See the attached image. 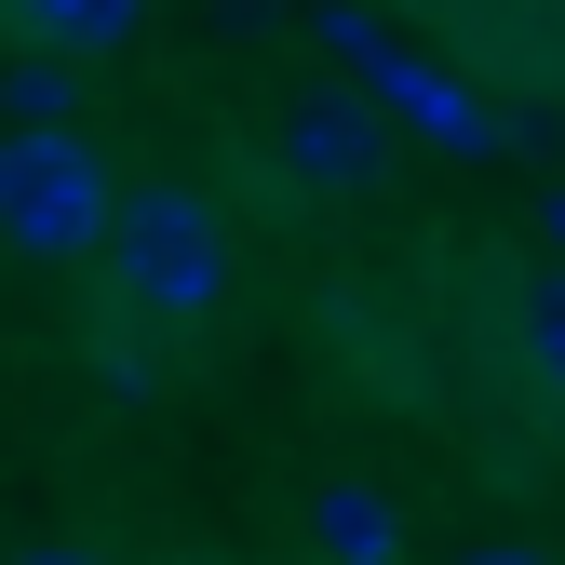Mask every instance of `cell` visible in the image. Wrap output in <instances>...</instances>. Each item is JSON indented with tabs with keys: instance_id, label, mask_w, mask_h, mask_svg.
<instances>
[{
	"instance_id": "cell-1",
	"label": "cell",
	"mask_w": 565,
	"mask_h": 565,
	"mask_svg": "<svg viewBox=\"0 0 565 565\" xmlns=\"http://www.w3.org/2000/svg\"><path fill=\"white\" fill-rule=\"evenodd\" d=\"M95 256H108V282H121L149 323H202V310L230 297V216H216L202 189H175V175L121 189V216H108Z\"/></svg>"
},
{
	"instance_id": "cell-8",
	"label": "cell",
	"mask_w": 565,
	"mask_h": 565,
	"mask_svg": "<svg viewBox=\"0 0 565 565\" xmlns=\"http://www.w3.org/2000/svg\"><path fill=\"white\" fill-rule=\"evenodd\" d=\"M525 377H539V391L565 404V269H552L539 297H525Z\"/></svg>"
},
{
	"instance_id": "cell-5",
	"label": "cell",
	"mask_w": 565,
	"mask_h": 565,
	"mask_svg": "<svg viewBox=\"0 0 565 565\" xmlns=\"http://www.w3.org/2000/svg\"><path fill=\"white\" fill-rule=\"evenodd\" d=\"M14 28H28L41 54L82 67V54H121L135 28H149V0H14Z\"/></svg>"
},
{
	"instance_id": "cell-3",
	"label": "cell",
	"mask_w": 565,
	"mask_h": 565,
	"mask_svg": "<svg viewBox=\"0 0 565 565\" xmlns=\"http://www.w3.org/2000/svg\"><path fill=\"white\" fill-rule=\"evenodd\" d=\"M269 162L297 175V189H323V202H364V189L391 175V121H377V95L310 82V95H282V121H269Z\"/></svg>"
},
{
	"instance_id": "cell-9",
	"label": "cell",
	"mask_w": 565,
	"mask_h": 565,
	"mask_svg": "<svg viewBox=\"0 0 565 565\" xmlns=\"http://www.w3.org/2000/svg\"><path fill=\"white\" fill-rule=\"evenodd\" d=\"M310 41H323V54H350V67H377V54H391V28L364 14V0H323V14H310Z\"/></svg>"
},
{
	"instance_id": "cell-10",
	"label": "cell",
	"mask_w": 565,
	"mask_h": 565,
	"mask_svg": "<svg viewBox=\"0 0 565 565\" xmlns=\"http://www.w3.org/2000/svg\"><path fill=\"white\" fill-rule=\"evenodd\" d=\"M0 565H108L95 539H28V552H0Z\"/></svg>"
},
{
	"instance_id": "cell-13",
	"label": "cell",
	"mask_w": 565,
	"mask_h": 565,
	"mask_svg": "<svg viewBox=\"0 0 565 565\" xmlns=\"http://www.w3.org/2000/svg\"><path fill=\"white\" fill-rule=\"evenodd\" d=\"M539 243H552V269H565V189H552V202H539Z\"/></svg>"
},
{
	"instance_id": "cell-12",
	"label": "cell",
	"mask_w": 565,
	"mask_h": 565,
	"mask_svg": "<svg viewBox=\"0 0 565 565\" xmlns=\"http://www.w3.org/2000/svg\"><path fill=\"white\" fill-rule=\"evenodd\" d=\"M216 14H230V28L256 41V28H282V0H216Z\"/></svg>"
},
{
	"instance_id": "cell-4",
	"label": "cell",
	"mask_w": 565,
	"mask_h": 565,
	"mask_svg": "<svg viewBox=\"0 0 565 565\" xmlns=\"http://www.w3.org/2000/svg\"><path fill=\"white\" fill-rule=\"evenodd\" d=\"M364 95H377V121H417V135H431V149H458V162L512 149V108H499V95H471V82H445V67H417L404 41L364 67Z\"/></svg>"
},
{
	"instance_id": "cell-2",
	"label": "cell",
	"mask_w": 565,
	"mask_h": 565,
	"mask_svg": "<svg viewBox=\"0 0 565 565\" xmlns=\"http://www.w3.org/2000/svg\"><path fill=\"white\" fill-rule=\"evenodd\" d=\"M108 216H121V189L95 162V135H0V243H14L28 269L95 256Z\"/></svg>"
},
{
	"instance_id": "cell-11",
	"label": "cell",
	"mask_w": 565,
	"mask_h": 565,
	"mask_svg": "<svg viewBox=\"0 0 565 565\" xmlns=\"http://www.w3.org/2000/svg\"><path fill=\"white\" fill-rule=\"evenodd\" d=\"M458 565H552V552H539V539H471Z\"/></svg>"
},
{
	"instance_id": "cell-7",
	"label": "cell",
	"mask_w": 565,
	"mask_h": 565,
	"mask_svg": "<svg viewBox=\"0 0 565 565\" xmlns=\"http://www.w3.org/2000/svg\"><path fill=\"white\" fill-rule=\"evenodd\" d=\"M0 121H14V135H82V67H67V54H28L14 82H0Z\"/></svg>"
},
{
	"instance_id": "cell-6",
	"label": "cell",
	"mask_w": 565,
	"mask_h": 565,
	"mask_svg": "<svg viewBox=\"0 0 565 565\" xmlns=\"http://www.w3.org/2000/svg\"><path fill=\"white\" fill-rule=\"evenodd\" d=\"M310 539H323V565H391L404 552V525H391L377 484H323V499H310Z\"/></svg>"
}]
</instances>
